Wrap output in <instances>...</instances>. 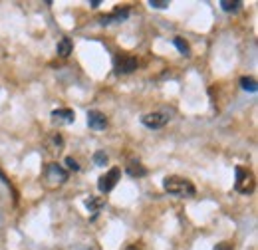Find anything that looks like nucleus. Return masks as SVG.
Listing matches in <instances>:
<instances>
[{
  "label": "nucleus",
  "instance_id": "nucleus-18",
  "mask_svg": "<svg viewBox=\"0 0 258 250\" xmlns=\"http://www.w3.org/2000/svg\"><path fill=\"white\" fill-rule=\"evenodd\" d=\"M149 6L157 8V10H163V8H169V0H149Z\"/></svg>",
  "mask_w": 258,
  "mask_h": 250
},
{
  "label": "nucleus",
  "instance_id": "nucleus-15",
  "mask_svg": "<svg viewBox=\"0 0 258 250\" xmlns=\"http://www.w3.org/2000/svg\"><path fill=\"white\" fill-rule=\"evenodd\" d=\"M103 205H105V199H99V197H90V199L86 201V207H88L92 213H97Z\"/></svg>",
  "mask_w": 258,
  "mask_h": 250
},
{
  "label": "nucleus",
  "instance_id": "nucleus-14",
  "mask_svg": "<svg viewBox=\"0 0 258 250\" xmlns=\"http://www.w3.org/2000/svg\"><path fill=\"white\" fill-rule=\"evenodd\" d=\"M221 8H223L225 12H238V10L242 8V2H240V0H223V2H221Z\"/></svg>",
  "mask_w": 258,
  "mask_h": 250
},
{
  "label": "nucleus",
  "instance_id": "nucleus-3",
  "mask_svg": "<svg viewBox=\"0 0 258 250\" xmlns=\"http://www.w3.org/2000/svg\"><path fill=\"white\" fill-rule=\"evenodd\" d=\"M171 115H173L171 109H159V111H153V113H145L141 117V123L149 127V129H161L171 121Z\"/></svg>",
  "mask_w": 258,
  "mask_h": 250
},
{
  "label": "nucleus",
  "instance_id": "nucleus-12",
  "mask_svg": "<svg viewBox=\"0 0 258 250\" xmlns=\"http://www.w3.org/2000/svg\"><path fill=\"white\" fill-rule=\"evenodd\" d=\"M173 44L177 46V50H179L183 56H191V46H189V42H187L183 36H175V38H173Z\"/></svg>",
  "mask_w": 258,
  "mask_h": 250
},
{
  "label": "nucleus",
  "instance_id": "nucleus-11",
  "mask_svg": "<svg viewBox=\"0 0 258 250\" xmlns=\"http://www.w3.org/2000/svg\"><path fill=\"white\" fill-rule=\"evenodd\" d=\"M72 50H74V44H72L70 38H62V40L58 42V46H56V52H58L60 58H68V56L72 54Z\"/></svg>",
  "mask_w": 258,
  "mask_h": 250
},
{
  "label": "nucleus",
  "instance_id": "nucleus-5",
  "mask_svg": "<svg viewBox=\"0 0 258 250\" xmlns=\"http://www.w3.org/2000/svg\"><path fill=\"white\" fill-rule=\"evenodd\" d=\"M137 58L135 56H129V54H119L113 58V68H115V74H133L137 70Z\"/></svg>",
  "mask_w": 258,
  "mask_h": 250
},
{
  "label": "nucleus",
  "instance_id": "nucleus-7",
  "mask_svg": "<svg viewBox=\"0 0 258 250\" xmlns=\"http://www.w3.org/2000/svg\"><path fill=\"white\" fill-rule=\"evenodd\" d=\"M88 127L94 131H103L107 127V117L105 113L97 111V109H90L88 111Z\"/></svg>",
  "mask_w": 258,
  "mask_h": 250
},
{
  "label": "nucleus",
  "instance_id": "nucleus-16",
  "mask_svg": "<svg viewBox=\"0 0 258 250\" xmlns=\"http://www.w3.org/2000/svg\"><path fill=\"white\" fill-rule=\"evenodd\" d=\"M107 161H109V157L105 151H96V155H94V163H96L97 167H105L107 165Z\"/></svg>",
  "mask_w": 258,
  "mask_h": 250
},
{
  "label": "nucleus",
  "instance_id": "nucleus-20",
  "mask_svg": "<svg viewBox=\"0 0 258 250\" xmlns=\"http://www.w3.org/2000/svg\"><path fill=\"white\" fill-rule=\"evenodd\" d=\"M213 250H234V246L230 242H219Z\"/></svg>",
  "mask_w": 258,
  "mask_h": 250
},
{
  "label": "nucleus",
  "instance_id": "nucleus-1",
  "mask_svg": "<svg viewBox=\"0 0 258 250\" xmlns=\"http://www.w3.org/2000/svg\"><path fill=\"white\" fill-rule=\"evenodd\" d=\"M163 189H165V193L175 195V197H183V199L185 197H195V193H197L193 183L189 179H185V177H179V175L165 177L163 179Z\"/></svg>",
  "mask_w": 258,
  "mask_h": 250
},
{
  "label": "nucleus",
  "instance_id": "nucleus-6",
  "mask_svg": "<svg viewBox=\"0 0 258 250\" xmlns=\"http://www.w3.org/2000/svg\"><path fill=\"white\" fill-rule=\"evenodd\" d=\"M46 179L52 183V185H62L68 181V171H66L64 167H60V165H56V163H52V165H48V169H46Z\"/></svg>",
  "mask_w": 258,
  "mask_h": 250
},
{
  "label": "nucleus",
  "instance_id": "nucleus-13",
  "mask_svg": "<svg viewBox=\"0 0 258 250\" xmlns=\"http://www.w3.org/2000/svg\"><path fill=\"white\" fill-rule=\"evenodd\" d=\"M240 88L244 90V92H250V94H256L258 90V84L254 78H248V76H242L240 78Z\"/></svg>",
  "mask_w": 258,
  "mask_h": 250
},
{
  "label": "nucleus",
  "instance_id": "nucleus-19",
  "mask_svg": "<svg viewBox=\"0 0 258 250\" xmlns=\"http://www.w3.org/2000/svg\"><path fill=\"white\" fill-rule=\"evenodd\" d=\"M52 145H54V149H60V147L64 145V139H62V135H54V137H52Z\"/></svg>",
  "mask_w": 258,
  "mask_h": 250
},
{
  "label": "nucleus",
  "instance_id": "nucleus-8",
  "mask_svg": "<svg viewBox=\"0 0 258 250\" xmlns=\"http://www.w3.org/2000/svg\"><path fill=\"white\" fill-rule=\"evenodd\" d=\"M127 16H129L127 6H123V8H121V6H117V8H115V12H111V14H107V16H101V18H99V22H101V26H109V24H113V22H115V24H119V22H121V20H125Z\"/></svg>",
  "mask_w": 258,
  "mask_h": 250
},
{
  "label": "nucleus",
  "instance_id": "nucleus-9",
  "mask_svg": "<svg viewBox=\"0 0 258 250\" xmlns=\"http://www.w3.org/2000/svg\"><path fill=\"white\" fill-rule=\"evenodd\" d=\"M52 119L56 123H74L76 121V113L68 107H60V109H54L52 111Z\"/></svg>",
  "mask_w": 258,
  "mask_h": 250
},
{
  "label": "nucleus",
  "instance_id": "nucleus-22",
  "mask_svg": "<svg viewBox=\"0 0 258 250\" xmlns=\"http://www.w3.org/2000/svg\"><path fill=\"white\" fill-rule=\"evenodd\" d=\"M90 4H92V6H94V8H96V6H99V4H101V2H99V0H92V2H90Z\"/></svg>",
  "mask_w": 258,
  "mask_h": 250
},
{
  "label": "nucleus",
  "instance_id": "nucleus-21",
  "mask_svg": "<svg viewBox=\"0 0 258 250\" xmlns=\"http://www.w3.org/2000/svg\"><path fill=\"white\" fill-rule=\"evenodd\" d=\"M125 250H141V248H139L137 244H129V246H127V248H125Z\"/></svg>",
  "mask_w": 258,
  "mask_h": 250
},
{
  "label": "nucleus",
  "instance_id": "nucleus-4",
  "mask_svg": "<svg viewBox=\"0 0 258 250\" xmlns=\"http://www.w3.org/2000/svg\"><path fill=\"white\" fill-rule=\"evenodd\" d=\"M119 177H121V169L119 167H113V169H109L105 175H101L99 179H97V189H99V193H103V195H107V193H111L115 185L119 183Z\"/></svg>",
  "mask_w": 258,
  "mask_h": 250
},
{
  "label": "nucleus",
  "instance_id": "nucleus-2",
  "mask_svg": "<svg viewBox=\"0 0 258 250\" xmlns=\"http://www.w3.org/2000/svg\"><path fill=\"white\" fill-rule=\"evenodd\" d=\"M254 187H256L254 173L248 167L236 165L234 167V191L240 193V195H250L254 191Z\"/></svg>",
  "mask_w": 258,
  "mask_h": 250
},
{
  "label": "nucleus",
  "instance_id": "nucleus-10",
  "mask_svg": "<svg viewBox=\"0 0 258 250\" xmlns=\"http://www.w3.org/2000/svg\"><path fill=\"white\" fill-rule=\"evenodd\" d=\"M125 171H127L129 177H133V179H139V177H145V175H147V169L141 165V161H135V159L129 161Z\"/></svg>",
  "mask_w": 258,
  "mask_h": 250
},
{
  "label": "nucleus",
  "instance_id": "nucleus-17",
  "mask_svg": "<svg viewBox=\"0 0 258 250\" xmlns=\"http://www.w3.org/2000/svg\"><path fill=\"white\" fill-rule=\"evenodd\" d=\"M66 165H68V169L70 171H74V173H78L82 167H80V163L74 159V157H66Z\"/></svg>",
  "mask_w": 258,
  "mask_h": 250
}]
</instances>
